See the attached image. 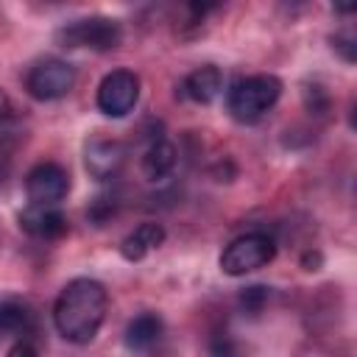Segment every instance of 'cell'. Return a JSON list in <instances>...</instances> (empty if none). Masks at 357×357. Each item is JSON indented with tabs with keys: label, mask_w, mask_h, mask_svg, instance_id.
<instances>
[{
	"label": "cell",
	"mask_w": 357,
	"mask_h": 357,
	"mask_svg": "<svg viewBox=\"0 0 357 357\" xmlns=\"http://www.w3.org/2000/svg\"><path fill=\"white\" fill-rule=\"evenodd\" d=\"M209 357H243V351L229 332H215L209 340Z\"/></svg>",
	"instance_id": "cell-17"
},
{
	"label": "cell",
	"mask_w": 357,
	"mask_h": 357,
	"mask_svg": "<svg viewBox=\"0 0 357 357\" xmlns=\"http://www.w3.org/2000/svg\"><path fill=\"white\" fill-rule=\"evenodd\" d=\"M75 84V67L64 59H42L31 67L25 78V89L36 100H59Z\"/></svg>",
	"instance_id": "cell-5"
},
{
	"label": "cell",
	"mask_w": 357,
	"mask_h": 357,
	"mask_svg": "<svg viewBox=\"0 0 357 357\" xmlns=\"http://www.w3.org/2000/svg\"><path fill=\"white\" fill-rule=\"evenodd\" d=\"M8 112H11V100H8V95L0 89V123L8 117Z\"/></svg>",
	"instance_id": "cell-21"
},
{
	"label": "cell",
	"mask_w": 357,
	"mask_h": 357,
	"mask_svg": "<svg viewBox=\"0 0 357 357\" xmlns=\"http://www.w3.org/2000/svg\"><path fill=\"white\" fill-rule=\"evenodd\" d=\"M126 165V145L117 139H89L84 148V167L92 178L98 181H109L114 178Z\"/></svg>",
	"instance_id": "cell-8"
},
{
	"label": "cell",
	"mask_w": 357,
	"mask_h": 357,
	"mask_svg": "<svg viewBox=\"0 0 357 357\" xmlns=\"http://www.w3.org/2000/svg\"><path fill=\"white\" fill-rule=\"evenodd\" d=\"M6 357H39V354H36V349H33L31 343L20 340V343H14V346L8 349V354H6Z\"/></svg>",
	"instance_id": "cell-20"
},
{
	"label": "cell",
	"mask_w": 357,
	"mask_h": 357,
	"mask_svg": "<svg viewBox=\"0 0 357 357\" xmlns=\"http://www.w3.org/2000/svg\"><path fill=\"white\" fill-rule=\"evenodd\" d=\"M25 192L28 201L36 206H56L70 192V176L56 162H39L25 176Z\"/></svg>",
	"instance_id": "cell-7"
},
{
	"label": "cell",
	"mask_w": 357,
	"mask_h": 357,
	"mask_svg": "<svg viewBox=\"0 0 357 357\" xmlns=\"http://www.w3.org/2000/svg\"><path fill=\"white\" fill-rule=\"evenodd\" d=\"M162 337V318L156 312H139L126 326V346L131 351H148Z\"/></svg>",
	"instance_id": "cell-13"
},
{
	"label": "cell",
	"mask_w": 357,
	"mask_h": 357,
	"mask_svg": "<svg viewBox=\"0 0 357 357\" xmlns=\"http://www.w3.org/2000/svg\"><path fill=\"white\" fill-rule=\"evenodd\" d=\"M276 257V243L265 231H248L231 240L220 254V271L226 276H245L265 268Z\"/></svg>",
	"instance_id": "cell-3"
},
{
	"label": "cell",
	"mask_w": 357,
	"mask_h": 357,
	"mask_svg": "<svg viewBox=\"0 0 357 357\" xmlns=\"http://www.w3.org/2000/svg\"><path fill=\"white\" fill-rule=\"evenodd\" d=\"M117 195H98L92 204H89V209H86V218L95 223V226H103V223H109L112 218H114V212H117Z\"/></svg>",
	"instance_id": "cell-15"
},
{
	"label": "cell",
	"mask_w": 357,
	"mask_h": 357,
	"mask_svg": "<svg viewBox=\"0 0 357 357\" xmlns=\"http://www.w3.org/2000/svg\"><path fill=\"white\" fill-rule=\"evenodd\" d=\"M282 95V81L276 75H248L237 78L226 92V109L237 123H257L265 112L276 106Z\"/></svg>",
	"instance_id": "cell-2"
},
{
	"label": "cell",
	"mask_w": 357,
	"mask_h": 357,
	"mask_svg": "<svg viewBox=\"0 0 357 357\" xmlns=\"http://www.w3.org/2000/svg\"><path fill=\"white\" fill-rule=\"evenodd\" d=\"M176 159H178L176 156V148L167 139L148 142V148L142 153V173H145V178H151V181L167 178L173 173V167H176Z\"/></svg>",
	"instance_id": "cell-14"
},
{
	"label": "cell",
	"mask_w": 357,
	"mask_h": 357,
	"mask_svg": "<svg viewBox=\"0 0 357 357\" xmlns=\"http://www.w3.org/2000/svg\"><path fill=\"white\" fill-rule=\"evenodd\" d=\"M61 47H89V50H114L123 42V28L109 17H84L73 20L56 33Z\"/></svg>",
	"instance_id": "cell-4"
},
{
	"label": "cell",
	"mask_w": 357,
	"mask_h": 357,
	"mask_svg": "<svg viewBox=\"0 0 357 357\" xmlns=\"http://www.w3.org/2000/svg\"><path fill=\"white\" fill-rule=\"evenodd\" d=\"M223 92V73L215 67V64H204V67H195L184 81H181V95L192 103H212L218 95Z\"/></svg>",
	"instance_id": "cell-10"
},
{
	"label": "cell",
	"mask_w": 357,
	"mask_h": 357,
	"mask_svg": "<svg viewBox=\"0 0 357 357\" xmlns=\"http://www.w3.org/2000/svg\"><path fill=\"white\" fill-rule=\"evenodd\" d=\"M332 45H335V50L343 53L346 61H354V36L351 33H335L332 36Z\"/></svg>",
	"instance_id": "cell-19"
},
{
	"label": "cell",
	"mask_w": 357,
	"mask_h": 357,
	"mask_svg": "<svg viewBox=\"0 0 357 357\" xmlns=\"http://www.w3.org/2000/svg\"><path fill=\"white\" fill-rule=\"evenodd\" d=\"M106 307H109L106 287L98 279L78 276L61 287L53 304V324L64 340L84 346L95 340L98 329L103 326Z\"/></svg>",
	"instance_id": "cell-1"
},
{
	"label": "cell",
	"mask_w": 357,
	"mask_h": 357,
	"mask_svg": "<svg viewBox=\"0 0 357 357\" xmlns=\"http://www.w3.org/2000/svg\"><path fill=\"white\" fill-rule=\"evenodd\" d=\"M162 243H165V229H162V223L148 220V223H139V226L120 243V254H123V259H128V262H139L142 257H148L151 251H156Z\"/></svg>",
	"instance_id": "cell-11"
},
{
	"label": "cell",
	"mask_w": 357,
	"mask_h": 357,
	"mask_svg": "<svg viewBox=\"0 0 357 357\" xmlns=\"http://www.w3.org/2000/svg\"><path fill=\"white\" fill-rule=\"evenodd\" d=\"M36 324V312L31 304L20 298H3L0 301V340L3 337H17L28 335Z\"/></svg>",
	"instance_id": "cell-12"
},
{
	"label": "cell",
	"mask_w": 357,
	"mask_h": 357,
	"mask_svg": "<svg viewBox=\"0 0 357 357\" xmlns=\"http://www.w3.org/2000/svg\"><path fill=\"white\" fill-rule=\"evenodd\" d=\"M268 298H271V287H265V284H251V287L240 290V296H237L240 307L245 312H251V315L262 312V307L268 304Z\"/></svg>",
	"instance_id": "cell-16"
},
{
	"label": "cell",
	"mask_w": 357,
	"mask_h": 357,
	"mask_svg": "<svg viewBox=\"0 0 357 357\" xmlns=\"http://www.w3.org/2000/svg\"><path fill=\"white\" fill-rule=\"evenodd\" d=\"M20 229L39 240H59L67 234V215L59 206H25L20 212Z\"/></svg>",
	"instance_id": "cell-9"
},
{
	"label": "cell",
	"mask_w": 357,
	"mask_h": 357,
	"mask_svg": "<svg viewBox=\"0 0 357 357\" xmlns=\"http://www.w3.org/2000/svg\"><path fill=\"white\" fill-rule=\"evenodd\" d=\"M139 100V78L131 70H112L98 86V109L109 117H126Z\"/></svg>",
	"instance_id": "cell-6"
},
{
	"label": "cell",
	"mask_w": 357,
	"mask_h": 357,
	"mask_svg": "<svg viewBox=\"0 0 357 357\" xmlns=\"http://www.w3.org/2000/svg\"><path fill=\"white\" fill-rule=\"evenodd\" d=\"M304 103L310 112L315 114H324L329 109V95L321 89V86H312V89H304Z\"/></svg>",
	"instance_id": "cell-18"
}]
</instances>
